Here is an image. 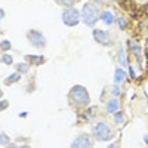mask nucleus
<instances>
[{"label":"nucleus","instance_id":"nucleus-9","mask_svg":"<svg viewBox=\"0 0 148 148\" xmlns=\"http://www.w3.org/2000/svg\"><path fill=\"white\" fill-rule=\"evenodd\" d=\"M119 110V101L117 99H110L107 102V111L108 113H116Z\"/></svg>","mask_w":148,"mask_h":148},{"label":"nucleus","instance_id":"nucleus-15","mask_svg":"<svg viewBox=\"0 0 148 148\" xmlns=\"http://www.w3.org/2000/svg\"><path fill=\"white\" fill-rule=\"evenodd\" d=\"M117 22H119V28H126V25H127V22H126V19L123 18V16H120L119 19H117Z\"/></svg>","mask_w":148,"mask_h":148},{"label":"nucleus","instance_id":"nucleus-13","mask_svg":"<svg viewBox=\"0 0 148 148\" xmlns=\"http://www.w3.org/2000/svg\"><path fill=\"white\" fill-rule=\"evenodd\" d=\"M117 55H119V62H120L121 65H126V64H127V59H126V53H125V49H119Z\"/></svg>","mask_w":148,"mask_h":148},{"label":"nucleus","instance_id":"nucleus-11","mask_svg":"<svg viewBox=\"0 0 148 148\" xmlns=\"http://www.w3.org/2000/svg\"><path fill=\"white\" fill-rule=\"evenodd\" d=\"M25 59H28L30 62L37 64V65L43 62V56H36V55H27V56H25Z\"/></svg>","mask_w":148,"mask_h":148},{"label":"nucleus","instance_id":"nucleus-4","mask_svg":"<svg viewBox=\"0 0 148 148\" xmlns=\"http://www.w3.org/2000/svg\"><path fill=\"white\" fill-rule=\"evenodd\" d=\"M79 18H80V14L77 9H73V8H68L62 12V21L65 25L68 27H74L79 24Z\"/></svg>","mask_w":148,"mask_h":148},{"label":"nucleus","instance_id":"nucleus-14","mask_svg":"<svg viewBox=\"0 0 148 148\" xmlns=\"http://www.w3.org/2000/svg\"><path fill=\"white\" fill-rule=\"evenodd\" d=\"M28 70H30L28 64H18L16 65V71H19V73H27Z\"/></svg>","mask_w":148,"mask_h":148},{"label":"nucleus","instance_id":"nucleus-21","mask_svg":"<svg viewBox=\"0 0 148 148\" xmlns=\"http://www.w3.org/2000/svg\"><path fill=\"white\" fill-rule=\"evenodd\" d=\"M113 93H114V95H119V93H120V89H119V86H117V84L113 88Z\"/></svg>","mask_w":148,"mask_h":148},{"label":"nucleus","instance_id":"nucleus-22","mask_svg":"<svg viewBox=\"0 0 148 148\" xmlns=\"http://www.w3.org/2000/svg\"><path fill=\"white\" fill-rule=\"evenodd\" d=\"M6 108H8V101H2V107H0V110L3 111V110H6Z\"/></svg>","mask_w":148,"mask_h":148},{"label":"nucleus","instance_id":"nucleus-3","mask_svg":"<svg viewBox=\"0 0 148 148\" xmlns=\"http://www.w3.org/2000/svg\"><path fill=\"white\" fill-rule=\"evenodd\" d=\"M93 135L98 141H108L113 136V130L105 121H98L93 126Z\"/></svg>","mask_w":148,"mask_h":148},{"label":"nucleus","instance_id":"nucleus-20","mask_svg":"<svg viewBox=\"0 0 148 148\" xmlns=\"http://www.w3.org/2000/svg\"><path fill=\"white\" fill-rule=\"evenodd\" d=\"M121 120H123V116H121L120 113H117V111H116V121H117V123H120Z\"/></svg>","mask_w":148,"mask_h":148},{"label":"nucleus","instance_id":"nucleus-6","mask_svg":"<svg viewBox=\"0 0 148 148\" xmlns=\"http://www.w3.org/2000/svg\"><path fill=\"white\" fill-rule=\"evenodd\" d=\"M93 37L98 43H101L104 46H110L111 45V37L108 36V33H105L104 30H95L93 31Z\"/></svg>","mask_w":148,"mask_h":148},{"label":"nucleus","instance_id":"nucleus-18","mask_svg":"<svg viewBox=\"0 0 148 148\" xmlns=\"http://www.w3.org/2000/svg\"><path fill=\"white\" fill-rule=\"evenodd\" d=\"M59 2L62 3V5H65V6H73L76 0H59Z\"/></svg>","mask_w":148,"mask_h":148},{"label":"nucleus","instance_id":"nucleus-10","mask_svg":"<svg viewBox=\"0 0 148 148\" xmlns=\"http://www.w3.org/2000/svg\"><path fill=\"white\" fill-rule=\"evenodd\" d=\"M123 80H125V71H123L121 68H117V70H116V74H114V82L119 84V83H121Z\"/></svg>","mask_w":148,"mask_h":148},{"label":"nucleus","instance_id":"nucleus-19","mask_svg":"<svg viewBox=\"0 0 148 148\" xmlns=\"http://www.w3.org/2000/svg\"><path fill=\"white\" fill-rule=\"evenodd\" d=\"M132 51H133V53L135 55H141V49H139V46H136V45H133V47H132Z\"/></svg>","mask_w":148,"mask_h":148},{"label":"nucleus","instance_id":"nucleus-2","mask_svg":"<svg viewBox=\"0 0 148 148\" xmlns=\"http://www.w3.org/2000/svg\"><path fill=\"white\" fill-rule=\"evenodd\" d=\"M70 101L76 105H88L89 104V93L83 86H74L70 90Z\"/></svg>","mask_w":148,"mask_h":148},{"label":"nucleus","instance_id":"nucleus-8","mask_svg":"<svg viewBox=\"0 0 148 148\" xmlns=\"http://www.w3.org/2000/svg\"><path fill=\"white\" fill-rule=\"evenodd\" d=\"M101 19L107 24V25H111L114 21V15H113V12H110V10H104L102 14H101Z\"/></svg>","mask_w":148,"mask_h":148},{"label":"nucleus","instance_id":"nucleus-16","mask_svg":"<svg viewBox=\"0 0 148 148\" xmlns=\"http://www.w3.org/2000/svg\"><path fill=\"white\" fill-rule=\"evenodd\" d=\"M2 62L6 64V65H10V64H12V56H9V55H3V56H2Z\"/></svg>","mask_w":148,"mask_h":148},{"label":"nucleus","instance_id":"nucleus-5","mask_svg":"<svg viewBox=\"0 0 148 148\" xmlns=\"http://www.w3.org/2000/svg\"><path fill=\"white\" fill-rule=\"evenodd\" d=\"M28 40L31 42V45H34L36 47H45L46 46V39L45 36L40 33V31H36V30H31L28 31Z\"/></svg>","mask_w":148,"mask_h":148},{"label":"nucleus","instance_id":"nucleus-25","mask_svg":"<svg viewBox=\"0 0 148 148\" xmlns=\"http://www.w3.org/2000/svg\"><path fill=\"white\" fill-rule=\"evenodd\" d=\"M95 2H98V3H101V2H102V0H95Z\"/></svg>","mask_w":148,"mask_h":148},{"label":"nucleus","instance_id":"nucleus-17","mask_svg":"<svg viewBox=\"0 0 148 148\" xmlns=\"http://www.w3.org/2000/svg\"><path fill=\"white\" fill-rule=\"evenodd\" d=\"M2 49H3V51H9V49H10V42L3 40L2 42Z\"/></svg>","mask_w":148,"mask_h":148},{"label":"nucleus","instance_id":"nucleus-7","mask_svg":"<svg viewBox=\"0 0 148 148\" xmlns=\"http://www.w3.org/2000/svg\"><path fill=\"white\" fill-rule=\"evenodd\" d=\"M71 147H92V139L88 136V135H80V136H77V139L74 141L71 144Z\"/></svg>","mask_w":148,"mask_h":148},{"label":"nucleus","instance_id":"nucleus-1","mask_svg":"<svg viewBox=\"0 0 148 148\" xmlns=\"http://www.w3.org/2000/svg\"><path fill=\"white\" fill-rule=\"evenodd\" d=\"M82 18L84 21L86 25H95L96 21L99 19V10H98V8L92 3H86L83 6V10H82Z\"/></svg>","mask_w":148,"mask_h":148},{"label":"nucleus","instance_id":"nucleus-12","mask_svg":"<svg viewBox=\"0 0 148 148\" xmlns=\"http://www.w3.org/2000/svg\"><path fill=\"white\" fill-rule=\"evenodd\" d=\"M19 79H21L19 74H18V73H14V74H10L9 77H6V79H5V83H6V84H12L14 82H18Z\"/></svg>","mask_w":148,"mask_h":148},{"label":"nucleus","instance_id":"nucleus-24","mask_svg":"<svg viewBox=\"0 0 148 148\" xmlns=\"http://www.w3.org/2000/svg\"><path fill=\"white\" fill-rule=\"evenodd\" d=\"M145 142H147V144H148V136H145Z\"/></svg>","mask_w":148,"mask_h":148},{"label":"nucleus","instance_id":"nucleus-23","mask_svg":"<svg viewBox=\"0 0 148 148\" xmlns=\"http://www.w3.org/2000/svg\"><path fill=\"white\" fill-rule=\"evenodd\" d=\"M2 141H3V144H5V141H8V136H5V133H2Z\"/></svg>","mask_w":148,"mask_h":148}]
</instances>
